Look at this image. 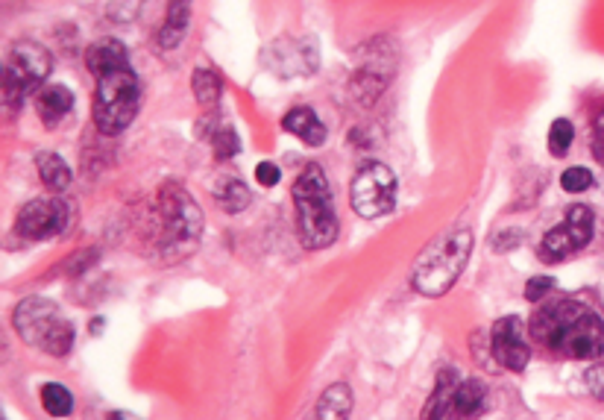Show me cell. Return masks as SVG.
<instances>
[{
    "mask_svg": "<svg viewBox=\"0 0 604 420\" xmlns=\"http://www.w3.org/2000/svg\"><path fill=\"white\" fill-rule=\"evenodd\" d=\"M534 338L566 359L590 362L604 353V321L578 300H555L531 318Z\"/></svg>",
    "mask_w": 604,
    "mask_h": 420,
    "instance_id": "6da1fadb",
    "label": "cell"
},
{
    "mask_svg": "<svg viewBox=\"0 0 604 420\" xmlns=\"http://www.w3.org/2000/svg\"><path fill=\"white\" fill-rule=\"evenodd\" d=\"M294 206H297V230L305 250H323L329 247L338 233V215L332 203L329 180L320 165H305L294 183Z\"/></svg>",
    "mask_w": 604,
    "mask_h": 420,
    "instance_id": "7a4b0ae2",
    "label": "cell"
},
{
    "mask_svg": "<svg viewBox=\"0 0 604 420\" xmlns=\"http://www.w3.org/2000/svg\"><path fill=\"white\" fill-rule=\"evenodd\" d=\"M470 253H473V233L467 227H455L437 235L414 262L411 271L414 291H420L423 297H443L464 274Z\"/></svg>",
    "mask_w": 604,
    "mask_h": 420,
    "instance_id": "3957f363",
    "label": "cell"
},
{
    "mask_svg": "<svg viewBox=\"0 0 604 420\" xmlns=\"http://www.w3.org/2000/svg\"><path fill=\"white\" fill-rule=\"evenodd\" d=\"M12 327L27 347H36L53 359H65L74 347V327L53 300L27 297L15 306Z\"/></svg>",
    "mask_w": 604,
    "mask_h": 420,
    "instance_id": "277c9868",
    "label": "cell"
},
{
    "mask_svg": "<svg viewBox=\"0 0 604 420\" xmlns=\"http://www.w3.org/2000/svg\"><path fill=\"white\" fill-rule=\"evenodd\" d=\"M153 218L159 224V244L165 250H176V256L191 250L203 233V212L197 209V203L185 188L173 183L159 188Z\"/></svg>",
    "mask_w": 604,
    "mask_h": 420,
    "instance_id": "5b68a950",
    "label": "cell"
},
{
    "mask_svg": "<svg viewBox=\"0 0 604 420\" xmlns=\"http://www.w3.org/2000/svg\"><path fill=\"white\" fill-rule=\"evenodd\" d=\"M138 106H141V86H138V77H135L132 65L97 80L91 115H94V124H97V130L103 136L124 133L135 121Z\"/></svg>",
    "mask_w": 604,
    "mask_h": 420,
    "instance_id": "8992f818",
    "label": "cell"
},
{
    "mask_svg": "<svg viewBox=\"0 0 604 420\" xmlns=\"http://www.w3.org/2000/svg\"><path fill=\"white\" fill-rule=\"evenodd\" d=\"M50 53L36 42H15L3 71V106L6 112L18 109L21 100L33 89H39L50 74Z\"/></svg>",
    "mask_w": 604,
    "mask_h": 420,
    "instance_id": "52a82bcc",
    "label": "cell"
},
{
    "mask_svg": "<svg viewBox=\"0 0 604 420\" xmlns=\"http://www.w3.org/2000/svg\"><path fill=\"white\" fill-rule=\"evenodd\" d=\"M349 203L355 209V215L376 221L382 215L393 212L396 206V177L388 165L382 162H367L349 186Z\"/></svg>",
    "mask_w": 604,
    "mask_h": 420,
    "instance_id": "ba28073f",
    "label": "cell"
},
{
    "mask_svg": "<svg viewBox=\"0 0 604 420\" xmlns=\"http://www.w3.org/2000/svg\"><path fill=\"white\" fill-rule=\"evenodd\" d=\"M393 74H396V45L390 39H376L361 50V65L349 80V94L355 97V103L370 106L388 89Z\"/></svg>",
    "mask_w": 604,
    "mask_h": 420,
    "instance_id": "9c48e42d",
    "label": "cell"
},
{
    "mask_svg": "<svg viewBox=\"0 0 604 420\" xmlns=\"http://www.w3.org/2000/svg\"><path fill=\"white\" fill-rule=\"evenodd\" d=\"M68 218H71V209L59 197H36L21 206L15 218V233L30 241H47L53 235L65 233Z\"/></svg>",
    "mask_w": 604,
    "mask_h": 420,
    "instance_id": "30bf717a",
    "label": "cell"
},
{
    "mask_svg": "<svg viewBox=\"0 0 604 420\" xmlns=\"http://www.w3.org/2000/svg\"><path fill=\"white\" fill-rule=\"evenodd\" d=\"M490 347H493V356L502 368H508V371H525L528 368L531 347L525 341V329H522V321L517 315L496 321V327L490 332Z\"/></svg>",
    "mask_w": 604,
    "mask_h": 420,
    "instance_id": "8fae6325",
    "label": "cell"
},
{
    "mask_svg": "<svg viewBox=\"0 0 604 420\" xmlns=\"http://www.w3.org/2000/svg\"><path fill=\"white\" fill-rule=\"evenodd\" d=\"M86 65L94 74V80H100L106 74L130 68V53H127L124 42H118V39H100L86 50Z\"/></svg>",
    "mask_w": 604,
    "mask_h": 420,
    "instance_id": "7c38bea8",
    "label": "cell"
},
{
    "mask_svg": "<svg viewBox=\"0 0 604 420\" xmlns=\"http://www.w3.org/2000/svg\"><path fill=\"white\" fill-rule=\"evenodd\" d=\"M74 109V94L68 86H44L36 92V112L47 130L62 124Z\"/></svg>",
    "mask_w": 604,
    "mask_h": 420,
    "instance_id": "4fadbf2b",
    "label": "cell"
},
{
    "mask_svg": "<svg viewBox=\"0 0 604 420\" xmlns=\"http://www.w3.org/2000/svg\"><path fill=\"white\" fill-rule=\"evenodd\" d=\"M282 127H285L288 133H294L297 139L305 141L308 147H320V144H326V136H329L326 124H323V121L317 118V112L308 109V106H294L291 112H285Z\"/></svg>",
    "mask_w": 604,
    "mask_h": 420,
    "instance_id": "5bb4252c",
    "label": "cell"
},
{
    "mask_svg": "<svg viewBox=\"0 0 604 420\" xmlns=\"http://www.w3.org/2000/svg\"><path fill=\"white\" fill-rule=\"evenodd\" d=\"M484 400H487V388L481 379H461L452 397V418H475L478 412H484Z\"/></svg>",
    "mask_w": 604,
    "mask_h": 420,
    "instance_id": "9a60e30c",
    "label": "cell"
},
{
    "mask_svg": "<svg viewBox=\"0 0 604 420\" xmlns=\"http://www.w3.org/2000/svg\"><path fill=\"white\" fill-rule=\"evenodd\" d=\"M188 21H191V0H168V18L159 33V45L165 50L179 47V42L188 33Z\"/></svg>",
    "mask_w": 604,
    "mask_h": 420,
    "instance_id": "2e32d148",
    "label": "cell"
},
{
    "mask_svg": "<svg viewBox=\"0 0 604 420\" xmlns=\"http://www.w3.org/2000/svg\"><path fill=\"white\" fill-rule=\"evenodd\" d=\"M458 382H461V374H455V371H443L440 374L437 388H434V394L429 397V406L423 409V418H452V397H455Z\"/></svg>",
    "mask_w": 604,
    "mask_h": 420,
    "instance_id": "e0dca14e",
    "label": "cell"
},
{
    "mask_svg": "<svg viewBox=\"0 0 604 420\" xmlns=\"http://www.w3.org/2000/svg\"><path fill=\"white\" fill-rule=\"evenodd\" d=\"M215 200L223 212L238 215V212H244V209L250 206L253 197H250V188L244 186L241 180H235V177H220L215 183Z\"/></svg>",
    "mask_w": 604,
    "mask_h": 420,
    "instance_id": "ac0fdd59",
    "label": "cell"
},
{
    "mask_svg": "<svg viewBox=\"0 0 604 420\" xmlns=\"http://www.w3.org/2000/svg\"><path fill=\"white\" fill-rule=\"evenodd\" d=\"M36 165H39V177L42 183L53 194H62L65 188L71 186V168L65 165V159L59 153H39L36 156Z\"/></svg>",
    "mask_w": 604,
    "mask_h": 420,
    "instance_id": "d6986e66",
    "label": "cell"
},
{
    "mask_svg": "<svg viewBox=\"0 0 604 420\" xmlns=\"http://www.w3.org/2000/svg\"><path fill=\"white\" fill-rule=\"evenodd\" d=\"M349 412H352V391H349V385H344V382L329 385V388L323 391L320 403H317V418L338 420L346 418Z\"/></svg>",
    "mask_w": 604,
    "mask_h": 420,
    "instance_id": "ffe728a7",
    "label": "cell"
},
{
    "mask_svg": "<svg viewBox=\"0 0 604 420\" xmlns=\"http://www.w3.org/2000/svg\"><path fill=\"white\" fill-rule=\"evenodd\" d=\"M593 224H596V218H593V209H590V206H581V203H578V206H569V209H566L563 227L569 230L578 250L590 244V238H593Z\"/></svg>",
    "mask_w": 604,
    "mask_h": 420,
    "instance_id": "44dd1931",
    "label": "cell"
},
{
    "mask_svg": "<svg viewBox=\"0 0 604 420\" xmlns=\"http://www.w3.org/2000/svg\"><path fill=\"white\" fill-rule=\"evenodd\" d=\"M575 250H578V247H575L572 235H569V230H566L563 224L543 235V244H540V256H543V262H563V259L572 256Z\"/></svg>",
    "mask_w": 604,
    "mask_h": 420,
    "instance_id": "7402d4cb",
    "label": "cell"
},
{
    "mask_svg": "<svg viewBox=\"0 0 604 420\" xmlns=\"http://www.w3.org/2000/svg\"><path fill=\"white\" fill-rule=\"evenodd\" d=\"M42 406L53 418H68L74 412V394L59 385V382H44L42 385Z\"/></svg>",
    "mask_w": 604,
    "mask_h": 420,
    "instance_id": "603a6c76",
    "label": "cell"
},
{
    "mask_svg": "<svg viewBox=\"0 0 604 420\" xmlns=\"http://www.w3.org/2000/svg\"><path fill=\"white\" fill-rule=\"evenodd\" d=\"M191 92L197 97L200 106H215L223 94V86H220V77H217L212 68H194L191 74Z\"/></svg>",
    "mask_w": 604,
    "mask_h": 420,
    "instance_id": "cb8c5ba5",
    "label": "cell"
},
{
    "mask_svg": "<svg viewBox=\"0 0 604 420\" xmlns=\"http://www.w3.org/2000/svg\"><path fill=\"white\" fill-rule=\"evenodd\" d=\"M572 141H575V127H572V121H569V118H558V121L549 127V150H552V156H566L569 147H572Z\"/></svg>",
    "mask_w": 604,
    "mask_h": 420,
    "instance_id": "d4e9b609",
    "label": "cell"
},
{
    "mask_svg": "<svg viewBox=\"0 0 604 420\" xmlns=\"http://www.w3.org/2000/svg\"><path fill=\"white\" fill-rule=\"evenodd\" d=\"M561 188L569 194H584L587 188H593V174L587 168H566L561 174Z\"/></svg>",
    "mask_w": 604,
    "mask_h": 420,
    "instance_id": "484cf974",
    "label": "cell"
},
{
    "mask_svg": "<svg viewBox=\"0 0 604 420\" xmlns=\"http://www.w3.org/2000/svg\"><path fill=\"white\" fill-rule=\"evenodd\" d=\"M552 288H555L552 277H534V280H528V285H525V300L528 303H540Z\"/></svg>",
    "mask_w": 604,
    "mask_h": 420,
    "instance_id": "4316f807",
    "label": "cell"
},
{
    "mask_svg": "<svg viewBox=\"0 0 604 420\" xmlns=\"http://www.w3.org/2000/svg\"><path fill=\"white\" fill-rule=\"evenodd\" d=\"M279 177H282L279 165H273V162H259V165H256V183H259V186L273 188L279 183Z\"/></svg>",
    "mask_w": 604,
    "mask_h": 420,
    "instance_id": "83f0119b",
    "label": "cell"
},
{
    "mask_svg": "<svg viewBox=\"0 0 604 420\" xmlns=\"http://www.w3.org/2000/svg\"><path fill=\"white\" fill-rule=\"evenodd\" d=\"M215 147L220 159H229L232 153H238V136L232 130H220L215 136Z\"/></svg>",
    "mask_w": 604,
    "mask_h": 420,
    "instance_id": "f1b7e54d",
    "label": "cell"
},
{
    "mask_svg": "<svg viewBox=\"0 0 604 420\" xmlns=\"http://www.w3.org/2000/svg\"><path fill=\"white\" fill-rule=\"evenodd\" d=\"M584 379H587L590 394H593L596 400H602L604 403V365H593V368L584 374Z\"/></svg>",
    "mask_w": 604,
    "mask_h": 420,
    "instance_id": "f546056e",
    "label": "cell"
},
{
    "mask_svg": "<svg viewBox=\"0 0 604 420\" xmlns=\"http://www.w3.org/2000/svg\"><path fill=\"white\" fill-rule=\"evenodd\" d=\"M593 156L604 165V139H599V136H593Z\"/></svg>",
    "mask_w": 604,
    "mask_h": 420,
    "instance_id": "4dcf8cb0",
    "label": "cell"
},
{
    "mask_svg": "<svg viewBox=\"0 0 604 420\" xmlns=\"http://www.w3.org/2000/svg\"><path fill=\"white\" fill-rule=\"evenodd\" d=\"M593 136H599V139H604V112L596 118V127H593Z\"/></svg>",
    "mask_w": 604,
    "mask_h": 420,
    "instance_id": "1f68e13d",
    "label": "cell"
}]
</instances>
